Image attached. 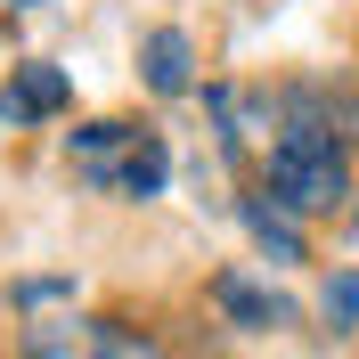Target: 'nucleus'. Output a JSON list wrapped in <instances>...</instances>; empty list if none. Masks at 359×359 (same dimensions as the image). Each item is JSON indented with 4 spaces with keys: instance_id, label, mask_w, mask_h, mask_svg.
<instances>
[{
    "instance_id": "nucleus-1",
    "label": "nucleus",
    "mask_w": 359,
    "mask_h": 359,
    "mask_svg": "<svg viewBox=\"0 0 359 359\" xmlns=\"http://www.w3.org/2000/svg\"><path fill=\"white\" fill-rule=\"evenodd\" d=\"M74 180L98 188V196H123V204H147L172 188V147H163L156 123H131V114H98L66 139Z\"/></svg>"
},
{
    "instance_id": "nucleus-2",
    "label": "nucleus",
    "mask_w": 359,
    "mask_h": 359,
    "mask_svg": "<svg viewBox=\"0 0 359 359\" xmlns=\"http://www.w3.org/2000/svg\"><path fill=\"white\" fill-rule=\"evenodd\" d=\"M17 359H163V343L107 311H49L17 327Z\"/></svg>"
},
{
    "instance_id": "nucleus-3",
    "label": "nucleus",
    "mask_w": 359,
    "mask_h": 359,
    "mask_svg": "<svg viewBox=\"0 0 359 359\" xmlns=\"http://www.w3.org/2000/svg\"><path fill=\"white\" fill-rule=\"evenodd\" d=\"M66 107H74L66 66H49V57L8 66V82H0V123H8V131H33V123H49V114H66Z\"/></svg>"
},
{
    "instance_id": "nucleus-4",
    "label": "nucleus",
    "mask_w": 359,
    "mask_h": 359,
    "mask_svg": "<svg viewBox=\"0 0 359 359\" xmlns=\"http://www.w3.org/2000/svg\"><path fill=\"white\" fill-rule=\"evenodd\" d=\"M212 302H221V318H229V327H245V335H278V327L302 318L286 294H269L262 278H245V269H221V278H212Z\"/></svg>"
},
{
    "instance_id": "nucleus-5",
    "label": "nucleus",
    "mask_w": 359,
    "mask_h": 359,
    "mask_svg": "<svg viewBox=\"0 0 359 359\" xmlns=\"http://www.w3.org/2000/svg\"><path fill=\"white\" fill-rule=\"evenodd\" d=\"M139 82L156 90V98H188V90H196V41H188L180 25H156V33L139 41Z\"/></svg>"
},
{
    "instance_id": "nucleus-6",
    "label": "nucleus",
    "mask_w": 359,
    "mask_h": 359,
    "mask_svg": "<svg viewBox=\"0 0 359 359\" xmlns=\"http://www.w3.org/2000/svg\"><path fill=\"white\" fill-rule=\"evenodd\" d=\"M237 221H245V237L269 253V262H302V221H294L286 204H269L262 188H253V196H237Z\"/></svg>"
},
{
    "instance_id": "nucleus-7",
    "label": "nucleus",
    "mask_w": 359,
    "mask_h": 359,
    "mask_svg": "<svg viewBox=\"0 0 359 359\" xmlns=\"http://www.w3.org/2000/svg\"><path fill=\"white\" fill-rule=\"evenodd\" d=\"M318 311H327V327H351V318H359V262L327 278V294H318Z\"/></svg>"
},
{
    "instance_id": "nucleus-8",
    "label": "nucleus",
    "mask_w": 359,
    "mask_h": 359,
    "mask_svg": "<svg viewBox=\"0 0 359 359\" xmlns=\"http://www.w3.org/2000/svg\"><path fill=\"white\" fill-rule=\"evenodd\" d=\"M41 302H74V278H25V286H17V311L33 318Z\"/></svg>"
},
{
    "instance_id": "nucleus-9",
    "label": "nucleus",
    "mask_w": 359,
    "mask_h": 359,
    "mask_svg": "<svg viewBox=\"0 0 359 359\" xmlns=\"http://www.w3.org/2000/svg\"><path fill=\"white\" fill-rule=\"evenodd\" d=\"M343 229H351V245H359V196H351V212H343Z\"/></svg>"
},
{
    "instance_id": "nucleus-10",
    "label": "nucleus",
    "mask_w": 359,
    "mask_h": 359,
    "mask_svg": "<svg viewBox=\"0 0 359 359\" xmlns=\"http://www.w3.org/2000/svg\"><path fill=\"white\" fill-rule=\"evenodd\" d=\"M8 8H41V0H8Z\"/></svg>"
}]
</instances>
